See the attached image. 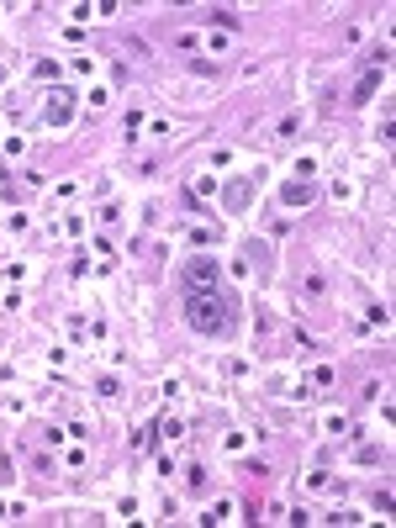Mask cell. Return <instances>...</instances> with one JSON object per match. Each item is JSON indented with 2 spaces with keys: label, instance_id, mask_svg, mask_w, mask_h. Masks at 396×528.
<instances>
[{
  "label": "cell",
  "instance_id": "cell-1",
  "mask_svg": "<svg viewBox=\"0 0 396 528\" xmlns=\"http://www.w3.org/2000/svg\"><path fill=\"white\" fill-rule=\"evenodd\" d=\"M185 323L206 338H222L233 328V296L228 291H185Z\"/></svg>",
  "mask_w": 396,
  "mask_h": 528
},
{
  "label": "cell",
  "instance_id": "cell-2",
  "mask_svg": "<svg viewBox=\"0 0 396 528\" xmlns=\"http://www.w3.org/2000/svg\"><path fill=\"white\" fill-rule=\"evenodd\" d=\"M217 286V264L212 259H191L185 264V291H212Z\"/></svg>",
  "mask_w": 396,
  "mask_h": 528
},
{
  "label": "cell",
  "instance_id": "cell-3",
  "mask_svg": "<svg viewBox=\"0 0 396 528\" xmlns=\"http://www.w3.org/2000/svg\"><path fill=\"white\" fill-rule=\"evenodd\" d=\"M69 117H74V90H53L48 106H43V122L48 127H64Z\"/></svg>",
  "mask_w": 396,
  "mask_h": 528
}]
</instances>
